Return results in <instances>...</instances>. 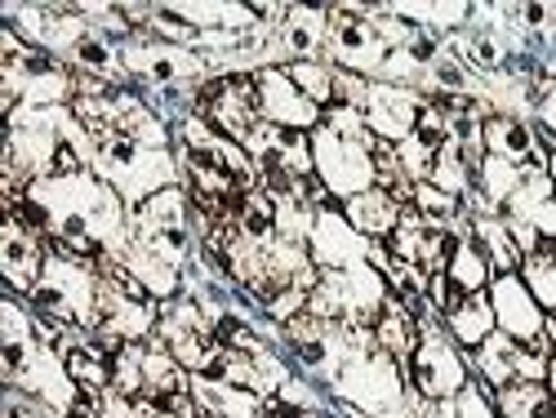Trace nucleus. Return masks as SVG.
<instances>
[{"label":"nucleus","mask_w":556,"mask_h":418,"mask_svg":"<svg viewBox=\"0 0 556 418\" xmlns=\"http://www.w3.org/2000/svg\"><path fill=\"white\" fill-rule=\"evenodd\" d=\"M94 165H99V178L112 182L116 197L129 201V205H143L148 197L165 192V188H178V169L169 161V152H156V148H138L129 138H121L116 129L108 134H94Z\"/></svg>","instance_id":"f257e3e1"},{"label":"nucleus","mask_w":556,"mask_h":418,"mask_svg":"<svg viewBox=\"0 0 556 418\" xmlns=\"http://www.w3.org/2000/svg\"><path fill=\"white\" fill-rule=\"evenodd\" d=\"M99 294H103V281L85 263L76 258H50L45 263V276L40 286L31 290V307L36 316H50V320H63L72 330H89L94 334L99 325Z\"/></svg>","instance_id":"f03ea898"},{"label":"nucleus","mask_w":556,"mask_h":418,"mask_svg":"<svg viewBox=\"0 0 556 418\" xmlns=\"http://www.w3.org/2000/svg\"><path fill=\"white\" fill-rule=\"evenodd\" d=\"M432 312L437 307L428 299L414 303V320H419V347H414L405 369H409L414 392H419L424 401H445V396H458L463 388H468V360H463L458 343L441 330Z\"/></svg>","instance_id":"7ed1b4c3"},{"label":"nucleus","mask_w":556,"mask_h":418,"mask_svg":"<svg viewBox=\"0 0 556 418\" xmlns=\"http://www.w3.org/2000/svg\"><path fill=\"white\" fill-rule=\"evenodd\" d=\"M312 165H316V178L320 188H326L330 197H361L369 188H379V169H375V152L352 143V138L316 125L312 129Z\"/></svg>","instance_id":"20e7f679"},{"label":"nucleus","mask_w":556,"mask_h":418,"mask_svg":"<svg viewBox=\"0 0 556 418\" xmlns=\"http://www.w3.org/2000/svg\"><path fill=\"white\" fill-rule=\"evenodd\" d=\"M552 347H530V343H517V339H507L503 330H494L472 365H477V375L485 379L490 392H503V388H513V383H547V369H552Z\"/></svg>","instance_id":"39448f33"},{"label":"nucleus","mask_w":556,"mask_h":418,"mask_svg":"<svg viewBox=\"0 0 556 418\" xmlns=\"http://www.w3.org/2000/svg\"><path fill=\"white\" fill-rule=\"evenodd\" d=\"M490 307H494V325H498L507 339L530 343V347H552V339H547V316H543V307L534 303V294L526 290L521 271L494 276V281H490Z\"/></svg>","instance_id":"423d86ee"},{"label":"nucleus","mask_w":556,"mask_h":418,"mask_svg":"<svg viewBox=\"0 0 556 418\" xmlns=\"http://www.w3.org/2000/svg\"><path fill=\"white\" fill-rule=\"evenodd\" d=\"M254 103H258V121H267V125H281V129H316L320 125V107L290 80L286 67L254 72Z\"/></svg>","instance_id":"0eeeda50"},{"label":"nucleus","mask_w":556,"mask_h":418,"mask_svg":"<svg viewBox=\"0 0 556 418\" xmlns=\"http://www.w3.org/2000/svg\"><path fill=\"white\" fill-rule=\"evenodd\" d=\"M419 112H424V99L414 94L409 85L369 80L361 116H365L369 134H375L379 143H392V148H396V143H405V138L414 134V121H419Z\"/></svg>","instance_id":"6e6552de"},{"label":"nucleus","mask_w":556,"mask_h":418,"mask_svg":"<svg viewBox=\"0 0 556 418\" xmlns=\"http://www.w3.org/2000/svg\"><path fill=\"white\" fill-rule=\"evenodd\" d=\"M307 254L320 271H339V267H356V263H369V241L361 231L334 214V210H316V223H312V237H307Z\"/></svg>","instance_id":"1a4fd4ad"},{"label":"nucleus","mask_w":556,"mask_h":418,"mask_svg":"<svg viewBox=\"0 0 556 418\" xmlns=\"http://www.w3.org/2000/svg\"><path fill=\"white\" fill-rule=\"evenodd\" d=\"M45 245H40V231H31L18 214H5V241H0V267H5L10 286L18 294H31L45 276Z\"/></svg>","instance_id":"9d476101"},{"label":"nucleus","mask_w":556,"mask_h":418,"mask_svg":"<svg viewBox=\"0 0 556 418\" xmlns=\"http://www.w3.org/2000/svg\"><path fill=\"white\" fill-rule=\"evenodd\" d=\"M276 50L294 63H316L330 45V10H307V5H290L281 27H271Z\"/></svg>","instance_id":"9b49d317"},{"label":"nucleus","mask_w":556,"mask_h":418,"mask_svg":"<svg viewBox=\"0 0 556 418\" xmlns=\"http://www.w3.org/2000/svg\"><path fill=\"white\" fill-rule=\"evenodd\" d=\"M494 281V267L481 250V241L472 237V227L454 237V254H450V267H445V286H450V303L454 299H468V294H485Z\"/></svg>","instance_id":"f8f14e48"},{"label":"nucleus","mask_w":556,"mask_h":418,"mask_svg":"<svg viewBox=\"0 0 556 418\" xmlns=\"http://www.w3.org/2000/svg\"><path fill=\"white\" fill-rule=\"evenodd\" d=\"M481 148L490 156H503L513 165H530L539 156V129L521 116H503V112H490L485 125H481Z\"/></svg>","instance_id":"ddd939ff"},{"label":"nucleus","mask_w":556,"mask_h":418,"mask_svg":"<svg viewBox=\"0 0 556 418\" xmlns=\"http://www.w3.org/2000/svg\"><path fill=\"white\" fill-rule=\"evenodd\" d=\"M401 210H405V205H401L392 192L369 188V192H361V197H352V201L343 205V218L361 231L365 241H388L392 227L401 223Z\"/></svg>","instance_id":"4468645a"},{"label":"nucleus","mask_w":556,"mask_h":418,"mask_svg":"<svg viewBox=\"0 0 556 418\" xmlns=\"http://www.w3.org/2000/svg\"><path fill=\"white\" fill-rule=\"evenodd\" d=\"M494 330H498V325H494L490 290H485V294H468V299H454V303L445 307V334H450L458 347H481Z\"/></svg>","instance_id":"2eb2a0df"},{"label":"nucleus","mask_w":556,"mask_h":418,"mask_svg":"<svg viewBox=\"0 0 556 418\" xmlns=\"http://www.w3.org/2000/svg\"><path fill=\"white\" fill-rule=\"evenodd\" d=\"M375 343H379L392 360H401V365H409L414 347H419V320H414V312H409L396 294L383 303V312H379V320H375Z\"/></svg>","instance_id":"dca6fc26"},{"label":"nucleus","mask_w":556,"mask_h":418,"mask_svg":"<svg viewBox=\"0 0 556 418\" xmlns=\"http://www.w3.org/2000/svg\"><path fill=\"white\" fill-rule=\"evenodd\" d=\"M134 227L143 231H188L192 227V197L188 188H165L156 197H148L134 210Z\"/></svg>","instance_id":"f3484780"},{"label":"nucleus","mask_w":556,"mask_h":418,"mask_svg":"<svg viewBox=\"0 0 556 418\" xmlns=\"http://www.w3.org/2000/svg\"><path fill=\"white\" fill-rule=\"evenodd\" d=\"M472 237L481 241L494 276H507V271H521L526 254L521 245L513 241V227H507V218H472Z\"/></svg>","instance_id":"a211bd4d"},{"label":"nucleus","mask_w":556,"mask_h":418,"mask_svg":"<svg viewBox=\"0 0 556 418\" xmlns=\"http://www.w3.org/2000/svg\"><path fill=\"white\" fill-rule=\"evenodd\" d=\"M125 267L138 276V286H143L152 299H174V294H178V267H169L165 258L148 254L143 245H134V241H129V250H125Z\"/></svg>","instance_id":"6ab92c4d"},{"label":"nucleus","mask_w":556,"mask_h":418,"mask_svg":"<svg viewBox=\"0 0 556 418\" xmlns=\"http://www.w3.org/2000/svg\"><path fill=\"white\" fill-rule=\"evenodd\" d=\"M396 18L419 27L424 36H454L463 23H472V5H388Z\"/></svg>","instance_id":"aec40b11"},{"label":"nucleus","mask_w":556,"mask_h":418,"mask_svg":"<svg viewBox=\"0 0 556 418\" xmlns=\"http://www.w3.org/2000/svg\"><path fill=\"white\" fill-rule=\"evenodd\" d=\"M521 281H526V290L534 294V303L543 312H556V241L543 237V245L534 254H526Z\"/></svg>","instance_id":"412c9836"},{"label":"nucleus","mask_w":556,"mask_h":418,"mask_svg":"<svg viewBox=\"0 0 556 418\" xmlns=\"http://www.w3.org/2000/svg\"><path fill=\"white\" fill-rule=\"evenodd\" d=\"M494 396L503 418H556V396L547 383H513Z\"/></svg>","instance_id":"4be33fe9"},{"label":"nucleus","mask_w":556,"mask_h":418,"mask_svg":"<svg viewBox=\"0 0 556 418\" xmlns=\"http://www.w3.org/2000/svg\"><path fill=\"white\" fill-rule=\"evenodd\" d=\"M432 188H441V192H450V197H468L472 192V182H477V174H472V165H468V156H463V148L450 143L437 152V161H432Z\"/></svg>","instance_id":"5701e85b"},{"label":"nucleus","mask_w":556,"mask_h":418,"mask_svg":"<svg viewBox=\"0 0 556 418\" xmlns=\"http://www.w3.org/2000/svg\"><path fill=\"white\" fill-rule=\"evenodd\" d=\"M237 227L245 231L250 241L271 245V241H276V197H271V192H263V188L245 192L241 214H237Z\"/></svg>","instance_id":"b1692460"},{"label":"nucleus","mask_w":556,"mask_h":418,"mask_svg":"<svg viewBox=\"0 0 556 418\" xmlns=\"http://www.w3.org/2000/svg\"><path fill=\"white\" fill-rule=\"evenodd\" d=\"M286 72H290V80L303 89V94H307L316 107H330V103H334L339 67H330V63H290Z\"/></svg>","instance_id":"393cba45"},{"label":"nucleus","mask_w":556,"mask_h":418,"mask_svg":"<svg viewBox=\"0 0 556 418\" xmlns=\"http://www.w3.org/2000/svg\"><path fill=\"white\" fill-rule=\"evenodd\" d=\"M414 210H419V218L428 227H441V231H450L458 223V197L432 188V182H414Z\"/></svg>","instance_id":"a878e982"},{"label":"nucleus","mask_w":556,"mask_h":418,"mask_svg":"<svg viewBox=\"0 0 556 418\" xmlns=\"http://www.w3.org/2000/svg\"><path fill=\"white\" fill-rule=\"evenodd\" d=\"M454 401H458V418H498V405L490 401L485 383H468Z\"/></svg>","instance_id":"bb28decb"},{"label":"nucleus","mask_w":556,"mask_h":418,"mask_svg":"<svg viewBox=\"0 0 556 418\" xmlns=\"http://www.w3.org/2000/svg\"><path fill=\"white\" fill-rule=\"evenodd\" d=\"M414 418H458V401H454V396H445V401H424Z\"/></svg>","instance_id":"cd10ccee"},{"label":"nucleus","mask_w":556,"mask_h":418,"mask_svg":"<svg viewBox=\"0 0 556 418\" xmlns=\"http://www.w3.org/2000/svg\"><path fill=\"white\" fill-rule=\"evenodd\" d=\"M59 418H103L99 409H89V405H72L67 414H59Z\"/></svg>","instance_id":"c85d7f7f"},{"label":"nucleus","mask_w":556,"mask_h":418,"mask_svg":"<svg viewBox=\"0 0 556 418\" xmlns=\"http://www.w3.org/2000/svg\"><path fill=\"white\" fill-rule=\"evenodd\" d=\"M547 339H552V356H556V316L547 320Z\"/></svg>","instance_id":"c756f323"},{"label":"nucleus","mask_w":556,"mask_h":418,"mask_svg":"<svg viewBox=\"0 0 556 418\" xmlns=\"http://www.w3.org/2000/svg\"><path fill=\"white\" fill-rule=\"evenodd\" d=\"M547 388H552V396H556V360H552V369H547Z\"/></svg>","instance_id":"7c9ffc66"}]
</instances>
